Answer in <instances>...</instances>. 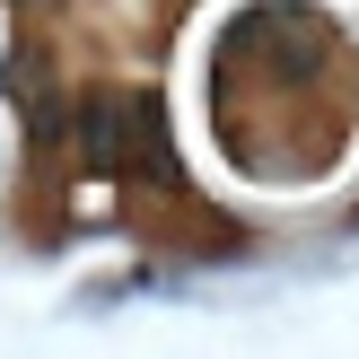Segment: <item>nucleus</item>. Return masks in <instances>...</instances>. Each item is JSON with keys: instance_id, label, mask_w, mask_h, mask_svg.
<instances>
[{"instance_id": "nucleus-1", "label": "nucleus", "mask_w": 359, "mask_h": 359, "mask_svg": "<svg viewBox=\"0 0 359 359\" xmlns=\"http://www.w3.org/2000/svg\"><path fill=\"white\" fill-rule=\"evenodd\" d=\"M79 158H88V175H123V167H132L123 105H105V97H88V105H79Z\"/></svg>"}]
</instances>
